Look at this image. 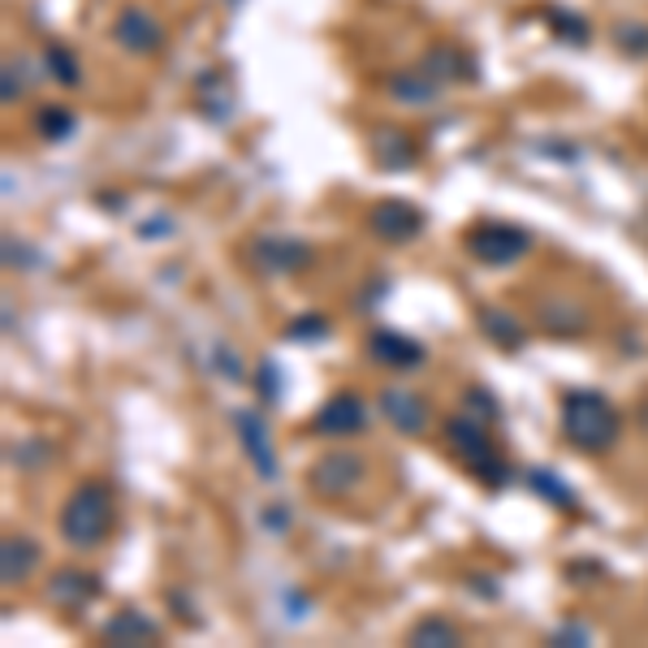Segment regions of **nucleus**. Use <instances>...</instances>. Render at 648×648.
Instances as JSON below:
<instances>
[{"label":"nucleus","instance_id":"obj_32","mask_svg":"<svg viewBox=\"0 0 648 648\" xmlns=\"http://www.w3.org/2000/svg\"><path fill=\"white\" fill-rule=\"evenodd\" d=\"M588 645V631H584V627H563V631H554V636H549V645Z\"/></svg>","mask_w":648,"mask_h":648},{"label":"nucleus","instance_id":"obj_2","mask_svg":"<svg viewBox=\"0 0 648 648\" xmlns=\"http://www.w3.org/2000/svg\"><path fill=\"white\" fill-rule=\"evenodd\" d=\"M118 524V493L109 480H82L70 488V497L61 502V540L70 549H95L109 540V531Z\"/></svg>","mask_w":648,"mask_h":648},{"label":"nucleus","instance_id":"obj_5","mask_svg":"<svg viewBox=\"0 0 648 648\" xmlns=\"http://www.w3.org/2000/svg\"><path fill=\"white\" fill-rule=\"evenodd\" d=\"M367 476V463L364 454H355V449H324L321 458H312V467H307V488L324 497V502H342V497H351L355 488L364 485Z\"/></svg>","mask_w":648,"mask_h":648},{"label":"nucleus","instance_id":"obj_13","mask_svg":"<svg viewBox=\"0 0 648 648\" xmlns=\"http://www.w3.org/2000/svg\"><path fill=\"white\" fill-rule=\"evenodd\" d=\"M367 152H372V161L381 173H406V169H415L419 164V143L398 130V125H372V134H367Z\"/></svg>","mask_w":648,"mask_h":648},{"label":"nucleus","instance_id":"obj_18","mask_svg":"<svg viewBox=\"0 0 648 648\" xmlns=\"http://www.w3.org/2000/svg\"><path fill=\"white\" fill-rule=\"evenodd\" d=\"M442 87H446V82L433 79L424 65H415V70H403V74L389 79V95H394L398 104L424 109V104H437V100H442Z\"/></svg>","mask_w":648,"mask_h":648},{"label":"nucleus","instance_id":"obj_20","mask_svg":"<svg viewBox=\"0 0 648 648\" xmlns=\"http://www.w3.org/2000/svg\"><path fill=\"white\" fill-rule=\"evenodd\" d=\"M536 324L549 333V337H579V328L588 324L584 307L570 303V298H545L540 312H536Z\"/></svg>","mask_w":648,"mask_h":648},{"label":"nucleus","instance_id":"obj_21","mask_svg":"<svg viewBox=\"0 0 648 648\" xmlns=\"http://www.w3.org/2000/svg\"><path fill=\"white\" fill-rule=\"evenodd\" d=\"M527 485L536 497H545L554 510H563V515H579V497H575V488L563 485V476L558 472H549V467H531L527 472Z\"/></svg>","mask_w":648,"mask_h":648},{"label":"nucleus","instance_id":"obj_12","mask_svg":"<svg viewBox=\"0 0 648 648\" xmlns=\"http://www.w3.org/2000/svg\"><path fill=\"white\" fill-rule=\"evenodd\" d=\"M367 355L381 367H394V372H415V367L428 364L424 342H415L411 333H398V328H372L367 333Z\"/></svg>","mask_w":648,"mask_h":648},{"label":"nucleus","instance_id":"obj_26","mask_svg":"<svg viewBox=\"0 0 648 648\" xmlns=\"http://www.w3.org/2000/svg\"><path fill=\"white\" fill-rule=\"evenodd\" d=\"M614 48L622 52V57H648V22H636V18H622V22H614Z\"/></svg>","mask_w":648,"mask_h":648},{"label":"nucleus","instance_id":"obj_10","mask_svg":"<svg viewBox=\"0 0 648 648\" xmlns=\"http://www.w3.org/2000/svg\"><path fill=\"white\" fill-rule=\"evenodd\" d=\"M251 260H255V269H260L264 277H290V273L312 269L316 251L307 243H298V239L264 234V239H255V246H251Z\"/></svg>","mask_w":648,"mask_h":648},{"label":"nucleus","instance_id":"obj_8","mask_svg":"<svg viewBox=\"0 0 648 648\" xmlns=\"http://www.w3.org/2000/svg\"><path fill=\"white\" fill-rule=\"evenodd\" d=\"M230 419H234V433H239V446H243L251 472H255L264 485H277V480H282V458H277V449L269 442V428H264L260 411H234Z\"/></svg>","mask_w":648,"mask_h":648},{"label":"nucleus","instance_id":"obj_30","mask_svg":"<svg viewBox=\"0 0 648 648\" xmlns=\"http://www.w3.org/2000/svg\"><path fill=\"white\" fill-rule=\"evenodd\" d=\"M22 95V74H18V65L13 61H4V91H0V100L4 104H13Z\"/></svg>","mask_w":648,"mask_h":648},{"label":"nucleus","instance_id":"obj_15","mask_svg":"<svg viewBox=\"0 0 648 648\" xmlns=\"http://www.w3.org/2000/svg\"><path fill=\"white\" fill-rule=\"evenodd\" d=\"M376 403H381V415L403 433V437H424L428 433V403H424V394H411V389H381L376 394Z\"/></svg>","mask_w":648,"mask_h":648},{"label":"nucleus","instance_id":"obj_31","mask_svg":"<svg viewBox=\"0 0 648 648\" xmlns=\"http://www.w3.org/2000/svg\"><path fill=\"white\" fill-rule=\"evenodd\" d=\"M216 372H221L225 381H243V367L234 360V351H225V346H216Z\"/></svg>","mask_w":648,"mask_h":648},{"label":"nucleus","instance_id":"obj_14","mask_svg":"<svg viewBox=\"0 0 648 648\" xmlns=\"http://www.w3.org/2000/svg\"><path fill=\"white\" fill-rule=\"evenodd\" d=\"M100 640H104V645H122V648H148V645H161L164 627L148 614V609L125 606L100 627Z\"/></svg>","mask_w":648,"mask_h":648},{"label":"nucleus","instance_id":"obj_3","mask_svg":"<svg viewBox=\"0 0 648 648\" xmlns=\"http://www.w3.org/2000/svg\"><path fill=\"white\" fill-rule=\"evenodd\" d=\"M442 442L446 449L463 463V472H472L485 488H506L510 485V467L497 454L493 437L485 433V424L476 415H449L442 424Z\"/></svg>","mask_w":648,"mask_h":648},{"label":"nucleus","instance_id":"obj_24","mask_svg":"<svg viewBox=\"0 0 648 648\" xmlns=\"http://www.w3.org/2000/svg\"><path fill=\"white\" fill-rule=\"evenodd\" d=\"M74 109H65V104H43L40 113H36V134H40L43 143H65L70 134H74Z\"/></svg>","mask_w":648,"mask_h":648},{"label":"nucleus","instance_id":"obj_27","mask_svg":"<svg viewBox=\"0 0 648 648\" xmlns=\"http://www.w3.org/2000/svg\"><path fill=\"white\" fill-rule=\"evenodd\" d=\"M328 333H333V321H328V316H321V312L294 316V321L282 328L285 342H298V346H307V342H321V337H328Z\"/></svg>","mask_w":648,"mask_h":648},{"label":"nucleus","instance_id":"obj_29","mask_svg":"<svg viewBox=\"0 0 648 648\" xmlns=\"http://www.w3.org/2000/svg\"><path fill=\"white\" fill-rule=\"evenodd\" d=\"M255 389H260V398H264V403H277V398H282V376H277V364H273V360H264V364H260Z\"/></svg>","mask_w":648,"mask_h":648},{"label":"nucleus","instance_id":"obj_1","mask_svg":"<svg viewBox=\"0 0 648 648\" xmlns=\"http://www.w3.org/2000/svg\"><path fill=\"white\" fill-rule=\"evenodd\" d=\"M558 428H563V442L570 449L597 458V454L618 446L622 419H618V406L609 403L601 389H567L558 403Z\"/></svg>","mask_w":648,"mask_h":648},{"label":"nucleus","instance_id":"obj_34","mask_svg":"<svg viewBox=\"0 0 648 648\" xmlns=\"http://www.w3.org/2000/svg\"><path fill=\"white\" fill-rule=\"evenodd\" d=\"M169 601H173V614H178V618H182V622H200V614H195V609L186 606V601H182V597H178V593H169Z\"/></svg>","mask_w":648,"mask_h":648},{"label":"nucleus","instance_id":"obj_4","mask_svg":"<svg viewBox=\"0 0 648 648\" xmlns=\"http://www.w3.org/2000/svg\"><path fill=\"white\" fill-rule=\"evenodd\" d=\"M463 246L485 269H510V264H519L531 251V234H527L524 225H515V221H476L463 234Z\"/></svg>","mask_w":648,"mask_h":648},{"label":"nucleus","instance_id":"obj_6","mask_svg":"<svg viewBox=\"0 0 648 648\" xmlns=\"http://www.w3.org/2000/svg\"><path fill=\"white\" fill-rule=\"evenodd\" d=\"M364 225H367V234H372L376 243L406 246V243H415V239L428 230V216H424L415 203H406V200H376L372 207H367Z\"/></svg>","mask_w":648,"mask_h":648},{"label":"nucleus","instance_id":"obj_11","mask_svg":"<svg viewBox=\"0 0 648 648\" xmlns=\"http://www.w3.org/2000/svg\"><path fill=\"white\" fill-rule=\"evenodd\" d=\"M100 593H104V579L87 567H61L52 570V579H48V601L57 609H65V614L87 609Z\"/></svg>","mask_w":648,"mask_h":648},{"label":"nucleus","instance_id":"obj_22","mask_svg":"<svg viewBox=\"0 0 648 648\" xmlns=\"http://www.w3.org/2000/svg\"><path fill=\"white\" fill-rule=\"evenodd\" d=\"M424 70H428L433 79H442V82H463V79H472V57H467L463 48H449V43H442V48H428Z\"/></svg>","mask_w":648,"mask_h":648},{"label":"nucleus","instance_id":"obj_25","mask_svg":"<svg viewBox=\"0 0 648 648\" xmlns=\"http://www.w3.org/2000/svg\"><path fill=\"white\" fill-rule=\"evenodd\" d=\"M43 65H48L52 82H61V87H79V79H82L79 57H74L65 43H48V48H43Z\"/></svg>","mask_w":648,"mask_h":648},{"label":"nucleus","instance_id":"obj_33","mask_svg":"<svg viewBox=\"0 0 648 648\" xmlns=\"http://www.w3.org/2000/svg\"><path fill=\"white\" fill-rule=\"evenodd\" d=\"M264 527H273V531H285V524H290V510H285L282 502H273V510H264V519H260Z\"/></svg>","mask_w":648,"mask_h":648},{"label":"nucleus","instance_id":"obj_9","mask_svg":"<svg viewBox=\"0 0 648 648\" xmlns=\"http://www.w3.org/2000/svg\"><path fill=\"white\" fill-rule=\"evenodd\" d=\"M113 43L125 48L130 57H152V52H161L164 48V27L161 18L152 13V9H143V4H125L122 13L113 18Z\"/></svg>","mask_w":648,"mask_h":648},{"label":"nucleus","instance_id":"obj_17","mask_svg":"<svg viewBox=\"0 0 648 648\" xmlns=\"http://www.w3.org/2000/svg\"><path fill=\"white\" fill-rule=\"evenodd\" d=\"M476 324H480V333L488 337V346H497V351H506V355H515V351H524L527 346V333L524 324L515 321L510 312H502V307H476Z\"/></svg>","mask_w":648,"mask_h":648},{"label":"nucleus","instance_id":"obj_28","mask_svg":"<svg viewBox=\"0 0 648 648\" xmlns=\"http://www.w3.org/2000/svg\"><path fill=\"white\" fill-rule=\"evenodd\" d=\"M463 403H467L472 415H480V419H488V424H493V419H502V406H497V398L488 394L485 385H472V389L463 394Z\"/></svg>","mask_w":648,"mask_h":648},{"label":"nucleus","instance_id":"obj_7","mask_svg":"<svg viewBox=\"0 0 648 648\" xmlns=\"http://www.w3.org/2000/svg\"><path fill=\"white\" fill-rule=\"evenodd\" d=\"M307 428H312L316 437H355V433H364L367 428L364 394H355V389L328 394V398L316 406V415L307 419Z\"/></svg>","mask_w":648,"mask_h":648},{"label":"nucleus","instance_id":"obj_16","mask_svg":"<svg viewBox=\"0 0 648 648\" xmlns=\"http://www.w3.org/2000/svg\"><path fill=\"white\" fill-rule=\"evenodd\" d=\"M40 563H43V549H40L36 536H27V531H9V536L0 540V584H4V588L27 584Z\"/></svg>","mask_w":648,"mask_h":648},{"label":"nucleus","instance_id":"obj_19","mask_svg":"<svg viewBox=\"0 0 648 648\" xmlns=\"http://www.w3.org/2000/svg\"><path fill=\"white\" fill-rule=\"evenodd\" d=\"M406 645L411 648H454L463 645V631L458 622H449L446 614H424L406 627Z\"/></svg>","mask_w":648,"mask_h":648},{"label":"nucleus","instance_id":"obj_23","mask_svg":"<svg viewBox=\"0 0 648 648\" xmlns=\"http://www.w3.org/2000/svg\"><path fill=\"white\" fill-rule=\"evenodd\" d=\"M545 27L563 43H575V48H584L593 40V27L584 22V13H570V9H558V4H545Z\"/></svg>","mask_w":648,"mask_h":648}]
</instances>
